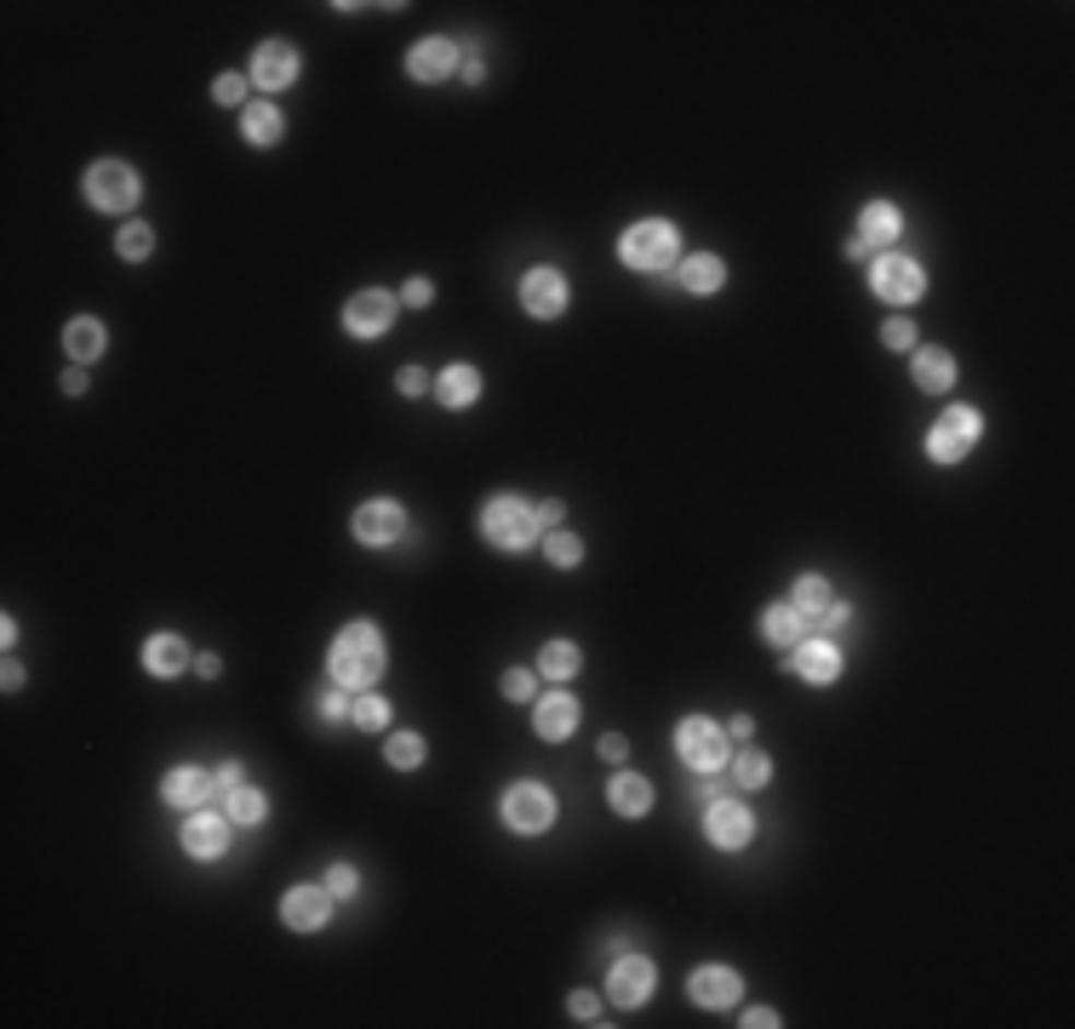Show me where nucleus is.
<instances>
[{"label": "nucleus", "instance_id": "20e7f679", "mask_svg": "<svg viewBox=\"0 0 1075 1029\" xmlns=\"http://www.w3.org/2000/svg\"><path fill=\"white\" fill-rule=\"evenodd\" d=\"M675 744H681V761L692 772H721L733 761V744H727V733H721L710 715H687L681 726H675Z\"/></svg>", "mask_w": 1075, "mask_h": 1029}, {"label": "nucleus", "instance_id": "1a4fd4ad", "mask_svg": "<svg viewBox=\"0 0 1075 1029\" xmlns=\"http://www.w3.org/2000/svg\"><path fill=\"white\" fill-rule=\"evenodd\" d=\"M521 309H527L533 320H556V315L566 309V281H561V269L538 264V269L521 274Z\"/></svg>", "mask_w": 1075, "mask_h": 1029}, {"label": "nucleus", "instance_id": "8fccbe9b", "mask_svg": "<svg viewBox=\"0 0 1075 1029\" xmlns=\"http://www.w3.org/2000/svg\"><path fill=\"white\" fill-rule=\"evenodd\" d=\"M601 756H607V761H623V756H630V738H623V733H607V738H601Z\"/></svg>", "mask_w": 1075, "mask_h": 1029}, {"label": "nucleus", "instance_id": "f8f14e48", "mask_svg": "<svg viewBox=\"0 0 1075 1029\" xmlns=\"http://www.w3.org/2000/svg\"><path fill=\"white\" fill-rule=\"evenodd\" d=\"M395 320V297L389 292H355L343 304V332L349 338H384Z\"/></svg>", "mask_w": 1075, "mask_h": 1029}, {"label": "nucleus", "instance_id": "39448f33", "mask_svg": "<svg viewBox=\"0 0 1075 1029\" xmlns=\"http://www.w3.org/2000/svg\"><path fill=\"white\" fill-rule=\"evenodd\" d=\"M138 195H143V184L127 161H97L86 172V200L97 212H127V207H138Z\"/></svg>", "mask_w": 1075, "mask_h": 1029}, {"label": "nucleus", "instance_id": "0eeeda50", "mask_svg": "<svg viewBox=\"0 0 1075 1029\" xmlns=\"http://www.w3.org/2000/svg\"><path fill=\"white\" fill-rule=\"evenodd\" d=\"M869 287L881 292L887 304H915V297L927 292V274H921V264L904 258V253H881L869 264Z\"/></svg>", "mask_w": 1075, "mask_h": 1029}, {"label": "nucleus", "instance_id": "6e6d98bb", "mask_svg": "<svg viewBox=\"0 0 1075 1029\" xmlns=\"http://www.w3.org/2000/svg\"><path fill=\"white\" fill-rule=\"evenodd\" d=\"M218 669H223L218 652H201V658H195V675H207V681H218Z\"/></svg>", "mask_w": 1075, "mask_h": 1029}, {"label": "nucleus", "instance_id": "bb28decb", "mask_svg": "<svg viewBox=\"0 0 1075 1029\" xmlns=\"http://www.w3.org/2000/svg\"><path fill=\"white\" fill-rule=\"evenodd\" d=\"M761 635H767L772 646H795V641L807 635V618L795 612L790 600H779V607H767V612H761Z\"/></svg>", "mask_w": 1075, "mask_h": 1029}, {"label": "nucleus", "instance_id": "aec40b11", "mask_svg": "<svg viewBox=\"0 0 1075 1029\" xmlns=\"http://www.w3.org/2000/svg\"><path fill=\"white\" fill-rule=\"evenodd\" d=\"M572 726H579V698H566V692H549V698H538L533 733H538L544 744H561V738H572Z\"/></svg>", "mask_w": 1075, "mask_h": 1029}, {"label": "nucleus", "instance_id": "473e14b6", "mask_svg": "<svg viewBox=\"0 0 1075 1029\" xmlns=\"http://www.w3.org/2000/svg\"><path fill=\"white\" fill-rule=\"evenodd\" d=\"M790 607L802 612V618L823 612V607H830V584H823L818 572H807V578H795V595H790Z\"/></svg>", "mask_w": 1075, "mask_h": 1029}, {"label": "nucleus", "instance_id": "2f4dec72", "mask_svg": "<svg viewBox=\"0 0 1075 1029\" xmlns=\"http://www.w3.org/2000/svg\"><path fill=\"white\" fill-rule=\"evenodd\" d=\"M349 721H355L361 733H384V726H389V698L355 692V698H349Z\"/></svg>", "mask_w": 1075, "mask_h": 1029}, {"label": "nucleus", "instance_id": "f03ea898", "mask_svg": "<svg viewBox=\"0 0 1075 1029\" xmlns=\"http://www.w3.org/2000/svg\"><path fill=\"white\" fill-rule=\"evenodd\" d=\"M481 538L498 543V549H510V556H521V549H533V538H538V510L527 504V498H515V492H498V498L481 504Z\"/></svg>", "mask_w": 1075, "mask_h": 1029}, {"label": "nucleus", "instance_id": "393cba45", "mask_svg": "<svg viewBox=\"0 0 1075 1029\" xmlns=\"http://www.w3.org/2000/svg\"><path fill=\"white\" fill-rule=\"evenodd\" d=\"M915 384L927 395H944L956 384V355L949 349H915Z\"/></svg>", "mask_w": 1075, "mask_h": 1029}, {"label": "nucleus", "instance_id": "b1692460", "mask_svg": "<svg viewBox=\"0 0 1075 1029\" xmlns=\"http://www.w3.org/2000/svg\"><path fill=\"white\" fill-rule=\"evenodd\" d=\"M681 287H687L692 297H710V292L727 287V264H721L715 253H692V258L681 264Z\"/></svg>", "mask_w": 1075, "mask_h": 1029}, {"label": "nucleus", "instance_id": "4c0bfd02", "mask_svg": "<svg viewBox=\"0 0 1075 1029\" xmlns=\"http://www.w3.org/2000/svg\"><path fill=\"white\" fill-rule=\"evenodd\" d=\"M384 761H389V767H418V761H423V738H418V733H395V738L384 744Z\"/></svg>", "mask_w": 1075, "mask_h": 1029}, {"label": "nucleus", "instance_id": "4468645a", "mask_svg": "<svg viewBox=\"0 0 1075 1029\" xmlns=\"http://www.w3.org/2000/svg\"><path fill=\"white\" fill-rule=\"evenodd\" d=\"M704 835L715 841V846H727V852H738L749 835H756V818H749V807H738V800H710L704 807Z\"/></svg>", "mask_w": 1075, "mask_h": 1029}, {"label": "nucleus", "instance_id": "2eb2a0df", "mask_svg": "<svg viewBox=\"0 0 1075 1029\" xmlns=\"http://www.w3.org/2000/svg\"><path fill=\"white\" fill-rule=\"evenodd\" d=\"M332 915V892L327 887H292L281 898V921L292 926V933H320Z\"/></svg>", "mask_w": 1075, "mask_h": 1029}, {"label": "nucleus", "instance_id": "de8ad7c7", "mask_svg": "<svg viewBox=\"0 0 1075 1029\" xmlns=\"http://www.w3.org/2000/svg\"><path fill=\"white\" fill-rule=\"evenodd\" d=\"M430 297H435V287L423 281V274H412V281L401 287V304H412V309H423V304H430Z\"/></svg>", "mask_w": 1075, "mask_h": 1029}, {"label": "nucleus", "instance_id": "e433bc0d", "mask_svg": "<svg viewBox=\"0 0 1075 1029\" xmlns=\"http://www.w3.org/2000/svg\"><path fill=\"white\" fill-rule=\"evenodd\" d=\"M149 246H155V230H149V223H120V235H115L120 258H149Z\"/></svg>", "mask_w": 1075, "mask_h": 1029}, {"label": "nucleus", "instance_id": "5fc2aeb1", "mask_svg": "<svg viewBox=\"0 0 1075 1029\" xmlns=\"http://www.w3.org/2000/svg\"><path fill=\"white\" fill-rule=\"evenodd\" d=\"M727 738H756V721H749V715H733V721H727Z\"/></svg>", "mask_w": 1075, "mask_h": 1029}, {"label": "nucleus", "instance_id": "a18cd8bd", "mask_svg": "<svg viewBox=\"0 0 1075 1029\" xmlns=\"http://www.w3.org/2000/svg\"><path fill=\"white\" fill-rule=\"evenodd\" d=\"M315 715L327 721V726L349 721V692H327V698H320V704H315Z\"/></svg>", "mask_w": 1075, "mask_h": 1029}, {"label": "nucleus", "instance_id": "9d476101", "mask_svg": "<svg viewBox=\"0 0 1075 1029\" xmlns=\"http://www.w3.org/2000/svg\"><path fill=\"white\" fill-rule=\"evenodd\" d=\"M230 830H235L230 812L195 807L189 823H184V852H189V858H223V852H230Z\"/></svg>", "mask_w": 1075, "mask_h": 1029}, {"label": "nucleus", "instance_id": "cd10ccee", "mask_svg": "<svg viewBox=\"0 0 1075 1029\" xmlns=\"http://www.w3.org/2000/svg\"><path fill=\"white\" fill-rule=\"evenodd\" d=\"M435 395L446 400V407H475V400H481V372H475V366H446Z\"/></svg>", "mask_w": 1075, "mask_h": 1029}, {"label": "nucleus", "instance_id": "423d86ee", "mask_svg": "<svg viewBox=\"0 0 1075 1029\" xmlns=\"http://www.w3.org/2000/svg\"><path fill=\"white\" fill-rule=\"evenodd\" d=\"M498 812H504V823L515 835H544L549 823H556V795H549L544 784H510Z\"/></svg>", "mask_w": 1075, "mask_h": 1029}, {"label": "nucleus", "instance_id": "7ed1b4c3", "mask_svg": "<svg viewBox=\"0 0 1075 1029\" xmlns=\"http://www.w3.org/2000/svg\"><path fill=\"white\" fill-rule=\"evenodd\" d=\"M675 253H681V235H675V223H664V218H646L635 230H623V241H618V258L630 269H646V274L669 269Z\"/></svg>", "mask_w": 1075, "mask_h": 1029}, {"label": "nucleus", "instance_id": "49530a36", "mask_svg": "<svg viewBox=\"0 0 1075 1029\" xmlns=\"http://www.w3.org/2000/svg\"><path fill=\"white\" fill-rule=\"evenodd\" d=\"M566 1007H572V1018H579V1024H601V1018H595V1013H601V1001H595L589 990H579V995L566 1001Z\"/></svg>", "mask_w": 1075, "mask_h": 1029}, {"label": "nucleus", "instance_id": "6e6552de", "mask_svg": "<svg viewBox=\"0 0 1075 1029\" xmlns=\"http://www.w3.org/2000/svg\"><path fill=\"white\" fill-rule=\"evenodd\" d=\"M784 669H795L802 681H813V687H830V681H841V646L830 641V635H802L790 646V658H784Z\"/></svg>", "mask_w": 1075, "mask_h": 1029}, {"label": "nucleus", "instance_id": "09e8293b", "mask_svg": "<svg viewBox=\"0 0 1075 1029\" xmlns=\"http://www.w3.org/2000/svg\"><path fill=\"white\" fill-rule=\"evenodd\" d=\"M395 384H401V395H423V389H430V372H423V366H401V378H395Z\"/></svg>", "mask_w": 1075, "mask_h": 1029}, {"label": "nucleus", "instance_id": "79ce46f5", "mask_svg": "<svg viewBox=\"0 0 1075 1029\" xmlns=\"http://www.w3.org/2000/svg\"><path fill=\"white\" fill-rule=\"evenodd\" d=\"M846 618H853V607H841V600H830V607H823V612H813L807 623H813V635H836Z\"/></svg>", "mask_w": 1075, "mask_h": 1029}, {"label": "nucleus", "instance_id": "13d9d810", "mask_svg": "<svg viewBox=\"0 0 1075 1029\" xmlns=\"http://www.w3.org/2000/svg\"><path fill=\"white\" fill-rule=\"evenodd\" d=\"M63 389H69V395H81V389H86V372H81V366H69V372H63Z\"/></svg>", "mask_w": 1075, "mask_h": 1029}, {"label": "nucleus", "instance_id": "c756f323", "mask_svg": "<svg viewBox=\"0 0 1075 1029\" xmlns=\"http://www.w3.org/2000/svg\"><path fill=\"white\" fill-rule=\"evenodd\" d=\"M538 669L549 675V681H572V675L584 669V652L572 646V641H549V646L538 652Z\"/></svg>", "mask_w": 1075, "mask_h": 1029}, {"label": "nucleus", "instance_id": "412c9836", "mask_svg": "<svg viewBox=\"0 0 1075 1029\" xmlns=\"http://www.w3.org/2000/svg\"><path fill=\"white\" fill-rule=\"evenodd\" d=\"M898 230H904V218H898L892 200H869L864 218H858V241L869 246V253H881L887 241H898Z\"/></svg>", "mask_w": 1075, "mask_h": 1029}, {"label": "nucleus", "instance_id": "f257e3e1", "mask_svg": "<svg viewBox=\"0 0 1075 1029\" xmlns=\"http://www.w3.org/2000/svg\"><path fill=\"white\" fill-rule=\"evenodd\" d=\"M327 675H332L343 692H366L372 681H378V675H384V635H378V623H366V618L343 623L332 652H327Z\"/></svg>", "mask_w": 1075, "mask_h": 1029}, {"label": "nucleus", "instance_id": "5701e85b", "mask_svg": "<svg viewBox=\"0 0 1075 1029\" xmlns=\"http://www.w3.org/2000/svg\"><path fill=\"white\" fill-rule=\"evenodd\" d=\"M189 664V646H184V635H149L143 641V669L149 675H161V681H172Z\"/></svg>", "mask_w": 1075, "mask_h": 1029}, {"label": "nucleus", "instance_id": "ea45409f", "mask_svg": "<svg viewBox=\"0 0 1075 1029\" xmlns=\"http://www.w3.org/2000/svg\"><path fill=\"white\" fill-rule=\"evenodd\" d=\"M246 86H253L246 74H218V81H212V104H246Z\"/></svg>", "mask_w": 1075, "mask_h": 1029}, {"label": "nucleus", "instance_id": "4be33fe9", "mask_svg": "<svg viewBox=\"0 0 1075 1029\" xmlns=\"http://www.w3.org/2000/svg\"><path fill=\"white\" fill-rule=\"evenodd\" d=\"M607 800H612L618 818H641L646 807H653V784H646L641 772H618L612 784H607Z\"/></svg>", "mask_w": 1075, "mask_h": 1029}, {"label": "nucleus", "instance_id": "dca6fc26", "mask_svg": "<svg viewBox=\"0 0 1075 1029\" xmlns=\"http://www.w3.org/2000/svg\"><path fill=\"white\" fill-rule=\"evenodd\" d=\"M607 995L618 1001V1007H641V1001L653 995V961H646V956H618L612 972H607Z\"/></svg>", "mask_w": 1075, "mask_h": 1029}, {"label": "nucleus", "instance_id": "bf43d9fd", "mask_svg": "<svg viewBox=\"0 0 1075 1029\" xmlns=\"http://www.w3.org/2000/svg\"><path fill=\"white\" fill-rule=\"evenodd\" d=\"M0 681H7V692H17V687H23V664H7V675H0Z\"/></svg>", "mask_w": 1075, "mask_h": 1029}, {"label": "nucleus", "instance_id": "864d4df0", "mask_svg": "<svg viewBox=\"0 0 1075 1029\" xmlns=\"http://www.w3.org/2000/svg\"><path fill=\"white\" fill-rule=\"evenodd\" d=\"M212 777H218V784H223V790H235V784H241V761H223V767H218Z\"/></svg>", "mask_w": 1075, "mask_h": 1029}, {"label": "nucleus", "instance_id": "f704fd0d", "mask_svg": "<svg viewBox=\"0 0 1075 1029\" xmlns=\"http://www.w3.org/2000/svg\"><path fill=\"white\" fill-rule=\"evenodd\" d=\"M938 430H949V435H956V441H979L984 435V418H979V407H949L944 418H938Z\"/></svg>", "mask_w": 1075, "mask_h": 1029}, {"label": "nucleus", "instance_id": "a19ab883", "mask_svg": "<svg viewBox=\"0 0 1075 1029\" xmlns=\"http://www.w3.org/2000/svg\"><path fill=\"white\" fill-rule=\"evenodd\" d=\"M533 692H538V675H533V669H504V698H515V704H527Z\"/></svg>", "mask_w": 1075, "mask_h": 1029}, {"label": "nucleus", "instance_id": "7c9ffc66", "mask_svg": "<svg viewBox=\"0 0 1075 1029\" xmlns=\"http://www.w3.org/2000/svg\"><path fill=\"white\" fill-rule=\"evenodd\" d=\"M767 777H772V761L761 756V749H738V756H733V784L738 790H767Z\"/></svg>", "mask_w": 1075, "mask_h": 1029}, {"label": "nucleus", "instance_id": "58836bf2", "mask_svg": "<svg viewBox=\"0 0 1075 1029\" xmlns=\"http://www.w3.org/2000/svg\"><path fill=\"white\" fill-rule=\"evenodd\" d=\"M927 458H933V464H961V458H967V441H956L949 430H933V435H927Z\"/></svg>", "mask_w": 1075, "mask_h": 1029}, {"label": "nucleus", "instance_id": "c9c22d12", "mask_svg": "<svg viewBox=\"0 0 1075 1029\" xmlns=\"http://www.w3.org/2000/svg\"><path fill=\"white\" fill-rule=\"evenodd\" d=\"M544 561L549 566H579L584 561V538H572V533H549V543H544Z\"/></svg>", "mask_w": 1075, "mask_h": 1029}, {"label": "nucleus", "instance_id": "f3484780", "mask_svg": "<svg viewBox=\"0 0 1075 1029\" xmlns=\"http://www.w3.org/2000/svg\"><path fill=\"white\" fill-rule=\"evenodd\" d=\"M218 790V777L212 772H201V767H172L166 777H161V795H166V807H207V795Z\"/></svg>", "mask_w": 1075, "mask_h": 1029}, {"label": "nucleus", "instance_id": "9b49d317", "mask_svg": "<svg viewBox=\"0 0 1075 1029\" xmlns=\"http://www.w3.org/2000/svg\"><path fill=\"white\" fill-rule=\"evenodd\" d=\"M349 526H355V538H361V543L384 549V543H395V538L407 533V510L395 504V498H372V504H361V510H355V521H349Z\"/></svg>", "mask_w": 1075, "mask_h": 1029}, {"label": "nucleus", "instance_id": "72a5a7b5", "mask_svg": "<svg viewBox=\"0 0 1075 1029\" xmlns=\"http://www.w3.org/2000/svg\"><path fill=\"white\" fill-rule=\"evenodd\" d=\"M230 818H235V823H264V818H269V800H264V790H253V784H235V790H230Z\"/></svg>", "mask_w": 1075, "mask_h": 1029}, {"label": "nucleus", "instance_id": "4d7b16f0", "mask_svg": "<svg viewBox=\"0 0 1075 1029\" xmlns=\"http://www.w3.org/2000/svg\"><path fill=\"white\" fill-rule=\"evenodd\" d=\"M464 81H469V86H481V81H487V63H481V58H469V63H464Z\"/></svg>", "mask_w": 1075, "mask_h": 1029}, {"label": "nucleus", "instance_id": "3c124183", "mask_svg": "<svg viewBox=\"0 0 1075 1029\" xmlns=\"http://www.w3.org/2000/svg\"><path fill=\"white\" fill-rule=\"evenodd\" d=\"M744 1024H749V1029H772V1024H779V1013H772V1007H749Z\"/></svg>", "mask_w": 1075, "mask_h": 1029}, {"label": "nucleus", "instance_id": "c85d7f7f", "mask_svg": "<svg viewBox=\"0 0 1075 1029\" xmlns=\"http://www.w3.org/2000/svg\"><path fill=\"white\" fill-rule=\"evenodd\" d=\"M63 349L74 355V366H86L97 349H104V326H97L92 315H74V320L63 326Z\"/></svg>", "mask_w": 1075, "mask_h": 1029}, {"label": "nucleus", "instance_id": "603ef678", "mask_svg": "<svg viewBox=\"0 0 1075 1029\" xmlns=\"http://www.w3.org/2000/svg\"><path fill=\"white\" fill-rule=\"evenodd\" d=\"M561 504H556V498H549V504H538V526H549V533H556V526H561Z\"/></svg>", "mask_w": 1075, "mask_h": 1029}, {"label": "nucleus", "instance_id": "a878e982", "mask_svg": "<svg viewBox=\"0 0 1075 1029\" xmlns=\"http://www.w3.org/2000/svg\"><path fill=\"white\" fill-rule=\"evenodd\" d=\"M241 132H246V143H258V149H269V143H281V132H287V120H281V109L274 104H246V115H241Z\"/></svg>", "mask_w": 1075, "mask_h": 1029}, {"label": "nucleus", "instance_id": "a211bd4d", "mask_svg": "<svg viewBox=\"0 0 1075 1029\" xmlns=\"http://www.w3.org/2000/svg\"><path fill=\"white\" fill-rule=\"evenodd\" d=\"M453 69H458V46L446 40V35L418 40V46H412V58H407V74H412V81H446Z\"/></svg>", "mask_w": 1075, "mask_h": 1029}, {"label": "nucleus", "instance_id": "c03bdc74", "mask_svg": "<svg viewBox=\"0 0 1075 1029\" xmlns=\"http://www.w3.org/2000/svg\"><path fill=\"white\" fill-rule=\"evenodd\" d=\"M881 338H887V349H915V320L892 315V320L881 326Z\"/></svg>", "mask_w": 1075, "mask_h": 1029}, {"label": "nucleus", "instance_id": "6ab92c4d", "mask_svg": "<svg viewBox=\"0 0 1075 1029\" xmlns=\"http://www.w3.org/2000/svg\"><path fill=\"white\" fill-rule=\"evenodd\" d=\"M738 990H744V978L733 967H698L692 984H687V995L698 1001V1007H733Z\"/></svg>", "mask_w": 1075, "mask_h": 1029}, {"label": "nucleus", "instance_id": "ddd939ff", "mask_svg": "<svg viewBox=\"0 0 1075 1029\" xmlns=\"http://www.w3.org/2000/svg\"><path fill=\"white\" fill-rule=\"evenodd\" d=\"M258 92H281L297 81V46L292 40H264L253 52V74H246Z\"/></svg>", "mask_w": 1075, "mask_h": 1029}, {"label": "nucleus", "instance_id": "37998d69", "mask_svg": "<svg viewBox=\"0 0 1075 1029\" xmlns=\"http://www.w3.org/2000/svg\"><path fill=\"white\" fill-rule=\"evenodd\" d=\"M327 892H332V898H355V892H361V875L349 869V864H332V869H327Z\"/></svg>", "mask_w": 1075, "mask_h": 1029}]
</instances>
